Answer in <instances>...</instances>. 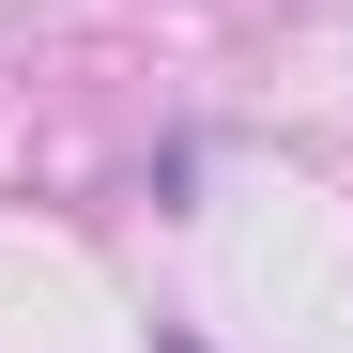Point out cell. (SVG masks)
I'll return each mask as SVG.
<instances>
[{
	"label": "cell",
	"instance_id": "1",
	"mask_svg": "<svg viewBox=\"0 0 353 353\" xmlns=\"http://www.w3.org/2000/svg\"><path fill=\"white\" fill-rule=\"evenodd\" d=\"M169 353H185V338H169Z\"/></svg>",
	"mask_w": 353,
	"mask_h": 353
}]
</instances>
